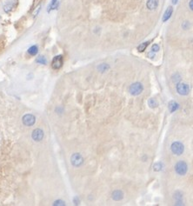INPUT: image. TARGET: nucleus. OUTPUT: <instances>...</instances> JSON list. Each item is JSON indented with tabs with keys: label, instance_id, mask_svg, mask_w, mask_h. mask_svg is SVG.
Listing matches in <instances>:
<instances>
[{
	"label": "nucleus",
	"instance_id": "13",
	"mask_svg": "<svg viewBox=\"0 0 193 206\" xmlns=\"http://www.w3.org/2000/svg\"><path fill=\"white\" fill-rule=\"evenodd\" d=\"M178 108H179V105L177 104V102H175V101H170V102L169 103V110H170V112L171 113L174 112H176Z\"/></svg>",
	"mask_w": 193,
	"mask_h": 206
},
{
	"label": "nucleus",
	"instance_id": "10",
	"mask_svg": "<svg viewBox=\"0 0 193 206\" xmlns=\"http://www.w3.org/2000/svg\"><path fill=\"white\" fill-rule=\"evenodd\" d=\"M174 199L176 200L177 205H183V194L180 191H177L174 194Z\"/></svg>",
	"mask_w": 193,
	"mask_h": 206
},
{
	"label": "nucleus",
	"instance_id": "27",
	"mask_svg": "<svg viewBox=\"0 0 193 206\" xmlns=\"http://www.w3.org/2000/svg\"><path fill=\"white\" fill-rule=\"evenodd\" d=\"M189 6H190V9L192 11V10H193V1H192V0H190V3H189Z\"/></svg>",
	"mask_w": 193,
	"mask_h": 206
},
{
	"label": "nucleus",
	"instance_id": "15",
	"mask_svg": "<svg viewBox=\"0 0 193 206\" xmlns=\"http://www.w3.org/2000/svg\"><path fill=\"white\" fill-rule=\"evenodd\" d=\"M38 52V48L36 45H33L28 49V53L32 56H35Z\"/></svg>",
	"mask_w": 193,
	"mask_h": 206
},
{
	"label": "nucleus",
	"instance_id": "23",
	"mask_svg": "<svg viewBox=\"0 0 193 206\" xmlns=\"http://www.w3.org/2000/svg\"><path fill=\"white\" fill-rule=\"evenodd\" d=\"M4 8H5V12H9L12 9V5H5Z\"/></svg>",
	"mask_w": 193,
	"mask_h": 206
},
{
	"label": "nucleus",
	"instance_id": "16",
	"mask_svg": "<svg viewBox=\"0 0 193 206\" xmlns=\"http://www.w3.org/2000/svg\"><path fill=\"white\" fill-rule=\"evenodd\" d=\"M148 105H149V106H150V108H156V107H157V105H158V103L157 102L156 99L150 98V99H149V101H148Z\"/></svg>",
	"mask_w": 193,
	"mask_h": 206
},
{
	"label": "nucleus",
	"instance_id": "2",
	"mask_svg": "<svg viewBox=\"0 0 193 206\" xmlns=\"http://www.w3.org/2000/svg\"><path fill=\"white\" fill-rule=\"evenodd\" d=\"M144 90V86L141 83H134L130 85V93L132 95V96H137L139 95Z\"/></svg>",
	"mask_w": 193,
	"mask_h": 206
},
{
	"label": "nucleus",
	"instance_id": "5",
	"mask_svg": "<svg viewBox=\"0 0 193 206\" xmlns=\"http://www.w3.org/2000/svg\"><path fill=\"white\" fill-rule=\"evenodd\" d=\"M177 90L182 96H187L190 93V86L187 83H177Z\"/></svg>",
	"mask_w": 193,
	"mask_h": 206
},
{
	"label": "nucleus",
	"instance_id": "8",
	"mask_svg": "<svg viewBox=\"0 0 193 206\" xmlns=\"http://www.w3.org/2000/svg\"><path fill=\"white\" fill-rule=\"evenodd\" d=\"M32 139L36 142H39L43 139L44 138V131L41 129H36L32 132Z\"/></svg>",
	"mask_w": 193,
	"mask_h": 206
},
{
	"label": "nucleus",
	"instance_id": "18",
	"mask_svg": "<svg viewBox=\"0 0 193 206\" xmlns=\"http://www.w3.org/2000/svg\"><path fill=\"white\" fill-rule=\"evenodd\" d=\"M36 62H37L38 64H47L46 58H45V57H43V56H39V57L37 58Z\"/></svg>",
	"mask_w": 193,
	"mask_h": 206
},
{
	"label": "nucleus",
	"instance_id": "30",
	"mask_svg": "<svg viewBox=\"0 0 193 206\" xmlns=\"http://www.w3.org/2000/svg\"><path fill=\"white\" fill-rule=\"evenodd\" d=\"M177 1H178V0H172V4H173V5H176V4L177 3Z\"/></svg>",
	"mask_w": 193,
	"mask_h": 206
},
{
	"label": "nucleus",
	"instance_id": "22",
	"mask_svg": "<svg viewBox=\"0 0 193 206\" xmlns=\"http://www.w3.org/2000/svg\"><path fill=\"white\" fill-rule=\"evenodd\" d=\"M54 205H65V202H64V201H62V200H58V201H56V202H54V203H53Z\"/></svg>",
	"mask_w": 193,
	"mask_h": 206
},
{
	"label": "nucleus",
	"instance_id": "26",
	"mask_svg": "<svg viewBox=\"0 0 193 206\" xmlns=\"http://www.w3.org/2000/svg\"><path fill=\"white\" fill-rule=\"evenodd\" d=\"M148 56H149L150 58H153V57H155L156 54H155V52H154V51H151V52H150V53L148 54Z\"/></svg>",
	"mask_w": 193,
	"mask_h": 206
},
{
	"label": "nucleus",
	"instance_id": "12",
	"mask_svg": "<svg viewBox=\"0 0 193 206\" xmlns=\"http://www.w3.org/2000/svg\"><path fill=\"white\" fill-rule=\"evenodd\" d=\"M173 12V8L171 6L168 7V9L165 11L164 14H163V22H166L167 20L170 19V18L171 17V14Z\"/></svg>",
	"mask_w": 193,
	"mask_h": 206
},
{
	"label": "nucleus",
	"instance_id": "24",
	"mask_svg": "<svg viewBox=\"0 0 193 206\" xmlns=\"http://www.w3.org/2000/svg\"><path fill=\"white\" fill-rule=\"evenodd\" d=\"M151 51H154V52L158 51H159V46H158L157 44H154V45L152 46V48H151Z\"/></svg>",
	"mask_w": 193,
	"mask_h": 206
},
{
	"label": "nucleus",
	"instance_id": "17",
	"mask_svg": "<svg viewBox=\"0 0 193 206\" xmlns=\"http://www.w3.org/2000/svg\"><path fill=\"white\" fill-rule=\"evenodd\" d=\"M98 70L101 71V72H105L106 70H108L110 69V66H109V64H101L98 67Z\"/></svg>",
	"mask_w": 193,
	"mask_h": 206
},
{
	"label": "nucleus",
	"instance_id": "28",
	"mask_svg": "<svg viewBox=\"0 0 193 206\" xmlns=\"http://www.w3.org/2000/svg\"><path fill=\"white\" fill-rule=\"evenodd\" d=\"M40 7H41V6L39 5V6H38V7L37 8V10H36V11L34 12V13H33V15H34V16L38 15V12H39V10H40Z\"/></svg>",
	"mask_w": 193,
	"mask_h": 206
},
{
	"label": "nucleus",
	"instance_id": "25",
	"mask_svg": "<svg viewBox=\"0 0 193 206\" xmlns=\"http://www.w3.org/2000/svg\"><path fill=\"white\" fill-rule=\"evenodd\" d=\"M182 27H183L184 30H187V29L190 27V24H189V22H184V23L182 25Z\"/></svg>",
	"mask_w": 193,
	"mask_h": 206
},
{
	"label": "nucleus",
	"instance_id": "7",
	"mask_svg": "<svg viewBox=\"0 0 193 206\" xmlns=\"http://www.w3.org/2000/svg\"><path fill=\"white\" fill-rule=\"evenodd\" d=\"M23 124L26 126H32L35 122H36V118L32 114H26L22 118Z\"/></svg>",
	"mask_w": 193,
	"mask_h": 206
},
{
	"label": "nucleus",
	"instance_id": "3",
	"mask_svg": "<svg viewBox=\"0 0 193 206\" xmlns=\"http://www.w3.org/2000/svg\"><path fill=\"white\" fill-rule=\"evenodd\" d=\"M171 151L177 156H180L183 154V151H184V146L182 143L180 142H175L171 144Z\"/></svg>",
	"mask_w": 193,
	"mask_h": 206
},
{
	"label": "nucleus",
	"instance_id": "21",
	"mask_svg": "<svg viewBox=\"0 0 193 206\" xmlns=\"http://www.w3.org/2000/svg\"><path fill=\"white\" fill-rule=\"evenodd\" d=\"M172 80H173L174 83H178L181 80V77L178 74H176L172 77Z\"/></svg>",
	"mask_w": 193,
	"mask_h": 206
},
{
	"label": "nucleus",
	"instance_id": "4",
	"mask_svg": "<svg viewBox=\"0 0 193 206\" xmlns=\"http://www.w3.org/2000/svg\"><path fill=\"white\" fill-rule=\"evenodd\" d=\"M71 162L75 167H79L84 164V158L79 153H75L71 156Z\"/></svg>",
	"mask_w": 193,
	"mask_h": 206
},
{
	"label": "nucleus",
	"instance_id": "9",
	"mask_svg": "<svg viewBox=\"0 0 193 206\" xmlns=\"http://www.w3.org/2000/svg\"><path fill=\"white\" fill-rule=\"evenodd\" d=\"M146 6L149 10L153 11L157 8L158 6V0H148Z\"/></svg>",
	"mask_w": 193,
	"mask_h": 206
},
{
	"label": "nucleus",
	"instance_id": "20",
	"mask_svg": "<svg viewBox=\"0 0 193 206\" xmlns=\"http://www.w3.org/2000/svg\"><path fill=\"white\" fill-rule=\"evenodd\" d=\"M153 168H154V170H155V171H159V170L162 169V164H161V163H157V164H155L154 166H153Z\"/></svg>",
	"mask_w": 193,
	"mask_h": 206
},
{
	"label": "nucleus",
	"instance_id": "29",
	"mask_svg": "<svg viewBox=\"0 0 193 206\" xmlns=\"http://www.w3.org/2000/svg\"><path fill=\"white\" fill-rule=\"evenodd\" d=\"M74 203H75V204H77V205H78V204H79V199L78 198V196H76V197L74 198Z\"/></svg>",
	"mask_w": 193,
	"mask_h": 206
},
{
	"label": "nucleus",
	"instance_id": "1",
	"mask_svg": "<svg viewBox=\"0 0 193 206\" xmlns=\"http://www.w3.org/2000/svg\"><path fill=\"white\" fill-rule=\"evenodd\" d=\"M187 170H188V166H187V164L183 161H179L177 163V164L175 165V170L176 172L180 175V176H183L186 174L187 172Z\"/></svg>",
	"mask_w": 193,
	"mask_h": 206
},
{
	"label": "nucleus",
	"instance_id": "14",
	"mask_svg": "<svg viewBox=\"0 0 193 206\" xmlns=\"http://www.w3.org/2000/svg\"><path fill=\"white\" fill-rule=\"evenodd\" d=\"M58 7V0H52L50 5L48 6V12H50L52 10H57Z\"/></svg>",
	"mask_w": 193,
	"mask_h": 206
},
{
	"label": "nucleus",
	"instance_id": "31",
	"mask_svg": "<svg viewBox=\"0 0 193 206\" xmlns=\"http://www.w3.org/2000/svg\"></svg>",
	"mask_w": 193,
	"mask_h": 206
},
{
	"label": "nucleus",
	"instance_id": "6",
	"mask_svg": "<svg viewBox=\"0 0 193 206\" xmlns=\"http://www.w3.org/2000/svg\"><path fill=\"white\" fill-rule=\"evenodd\" d=\"M63 56L62 55H58V56H56L52 62V67L54 69V70H58L62 67L63 65Z\"/></svg>",
	"mask_w": 193,
	"mask_h": 206
},
{
	"label": "nucleus",
	"instance_id": "19",
	"mask_svg": "<svg viewBox=\"0 0 193 206\" xmlns=\"http://www.w3.org/2000/svg\"><path fill=\"white\" fill-rule=\"evenodd\" d=\"M148 44H149V42L143 43V44H141L137 47V50H138L140 52H143V51H144V50L146 49V47H147Z\"/></svg>",
	"mask_w": 193,
	"mask_h": 206
},
{
	"label": "nucleus",
	"instance_id": "11",
	"mask_svg": "<svg viewBox=\"0 0 193 206\" xmlns=\"http://www.w3.org/2000/svg\"><path fill=\"white\" fill-rule=\"evenodd\" d=\"M123 197H124V193H123V191H121V190H119L113 191V193H112V199H113V200H115V201H120V200L123 199Z\"/></svg>",
	"mask_w": 193,
	"mask_h": 206
}]
</instances>
